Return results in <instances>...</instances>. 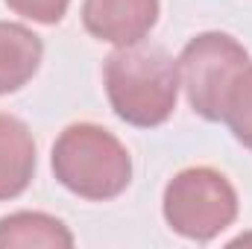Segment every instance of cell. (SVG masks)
Wrapping results in <instances>:
<instances>
[{
  "instance_id": "1",
  "label": "cell",
  "mask_w": 252,
  "mask_h": 249,
  "mask_svg": "<svg viewBox=\"0 0 252 249\" xmlns=\"http://www.w3.org/2000/svg\"><path fill=\"white\" fill-rule=\"evenodd\" d=\"M103 82L115 115L138 129L161 126L176 109L179 62L153 44L118 47L103 64Z\"/></svg>"
},
{
  "instance_id": "2",
  "label": "cell",
  "mask_w": 252,
  "mask_h": 249,
  "mask_svg": "<svg viewBox=\"0 0 252 249\" xmlns=\"http://www.w3.org/2000/svg\"><path fill=\"white\" fill-rule=\"evenodd\" d=\"M53 173L70 193L106 202L132 182V158L115 132L97 124H70L53 144Z\"/></svg>"
},
{
  "instance_id": "3",
  "label": "cell",
  "mask_w": 252,
  "mask_h": 249,
  "mask_svg": "<svg viewBox=\"0 0 252 249\" xmlns=\"http://www.w3.org/2000/svg\"><path fill=\"white\" fill-rule=\"evenodd\" d=\"M161 211L176 235L208 244L235 223L238 193L232 182L214 167H185L164 187Z\"/></svg>"
},
{
  "instance_id": "4",
  "label": "cell",
  "mask_w": 252,
  "mask_h": 249,
  "mask_svg": "<svg viewBox=\"0 0 252 249\" xmlns=\"http://www.w3.org/2000/svg\"><path fill=\"white\" fill-rule=\"evenodd\" d=\"M179 82L190 109L205 121H223L226 97L244 67H250L247 47L229 32H199L179 53Z\"/></svg>"
},
{
  "instance_id": "5",
  "label": "cell",
  "mask_w": 252,
  "mask_h": 249,
  "mask_svg": "<svg viewBox=\"0 0 252 249\" xmlns=\"http://www.w3.org/2000/svg\"><path fill=\"white\" fill-rule=\"evenodd\" d=\"M158 9V0H85L82 24L97 41L129 47L150 35Z\"/></svg>"
},
{
  "instance_id": "6",
  "label": "cell",
  "mask_w": 252,
  "mask_h": 249,
  "mask_svg": "<svg viewBox=\"0 0 252 249\" xmlns=\"http://www.w3.org/2000/svg\"><path fill=\"white\" fill-rule=\"evenodd\" d=\"M35 173V141L24 121L0 112V202L21 196Z\"/></svg>"
},
{
  "instance_id": "7",
  "label": "cell",
  "mask_w": 252,
  "mask_h": 249,
  "mask_svg": "<svg viewBox=\"0 0 252 249\" xmlns=\"http://www.w3.org/2000/svg\"><path fill=\"white\" fill-rule=\"evenodd\" d=\"M44 59L41 38L15 21H0V94L24 88Z\"/></svg>"
},
{
  "instance_id": "8",
  "label": "cell",
  "mask_w": 252,
  "mask_h": 249,
  "mask_svg": "<svg viewBox=\"0 0 252 249\" xmlns=\"http://www.w3.org/2000/svg\"><path fill=\"white\" fill-rule=\"evenodd\" d=\"M12 247L70 249L73 235L59 217L41 214V211H18L0 220V249Z\"/></svg>"
},
{
  "instance_id": "9",
  "label": "cell",
  "mask_w": 252,
  "mask_h": 249,
  "mask_svg": "<svg viewBox=\"0 0 252 249\" xmlns=\"http://www.w3.org/2000/svg\"><path fill=\"white\" fill-rule=\"evenodd\" d=\"M223 121L229 124L235 141L252 150V64L238 73V79L226 97Z\"/></svg>"
},
{
  "instance_id": "10",
  "label": "cell",
  "mask_w": 252,
  "mask_h": 249,
  "mask_svg": "<svg viewBox=\"0 0 252 249\" xmlns=\"http://www.w3.org/2000/svg\"><path fill=\"white\" fill-rule=\"evenodd\" d=\"M6 6H9L15 15L27 18V21L53 27V24H59L64 18L70 0H6Z\"/></svg>"
}]
</instances>
